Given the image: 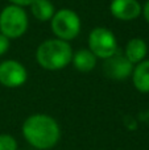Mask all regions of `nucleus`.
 <instances>
[{"instance_id":"obj_4","label":"nucleus","mask_w":149,"mask_h":150,"mask_svg":"<svg viewBox=\"0 0 149 150\" xmlns=\"http://www.w3.org/2000/svg\"><path fill=\"white\" fill-rule=\"evenodd\" d=\"M28 16L21 7L7 5L0 12V33L8 38H18L28 29Z\"/></svg>"},{"instance_id":"obj_3","label":"nucleus","mask_w":149,"mask_h":150,"mask_svg":"<svg viewBox=\"0 0 149 150\" xmlns=\"http://www.w3.org/2000/svg\"><path fill=\"white\" fill-rule=\"evenodd\" d=\"M50 26L55 38L69 42L81 33L82 24L79 16L73 9L62 8L55 11L54 16L50 20Z\"/></svg>"},{"instance_id":"obj_1","label":"nucleus","mask_w":149,"mask_h":150,"mask_svg":"<svg viewBox=\"0 0 149 150\" xmlns=\"http://www.w3.org/2000/svg\"><path fill=\"white\" fill-rule=\"evenodd\" d=\"M23 134L37 149H50L60 140V127L48 115H33L23 125Z\"/></svg>"},{"instance_id":"obj_11","label":"nucleus","mask_w":149,"mask_h":150,"mask_svg":"<svg viewBox=\"0 0 149 150\" xmlns=\"http://www.w3.org/2000/svg\"><path fill=\"white\" fill-rule=\"evenodd\" d=\"M132 80L140 92H149V59L137 63L132 71Z\"/></svg>"},{"instance_id":"obj_5","label":"nucleus","mask_w":149,"mask_h":150,"mask_svg":"<svg viewBox=\"0 0 149 150\" xmlns=\"http://www.w3.org/2000/svg\"><path fill=\"white\" fill-rule=\"evenodd\" d=\"M89 50L96 58L107 59L118 53V41L115 34L103 26L94 28L89 34Z\"/></svg>"},{"instance_id":"obj_8","label":"nucleus","mask_w":149,"mask_h":150,"mask_svg":"<svg viewBox=\"0 0 149 150\" xmlns=\"http://www.w3.org/2000/svg\"><path fill=\"white\" fill-rule=\"evenodd\" d=\"M111 15L120 21L136 20L143 12V7L137 0H112L110 4Z\"/></svg>"},{"instance_id":"obj_16","label":"nucleus","mask_w":149,"mask_h":150,"mask_svg":"<svg viewBox=\"0 0 149 150\" xmlns=\"http://www.w3.org/2000/svg\"><path fill=\"white\" fill-rule=\"evenodd\" d=\"M143 15H144L145 20H147V23L149 24V0L147 3H145L144 8H143Z\"/></svg>"},{"instance_id":"obj_15","label":"nucleus","mask_w":149,"mask_h":150,"mask_svg":"<svg viewBox=\"0 0 149 150\" xmlns=\"http://www.w3.org/2000/svg\"><path fill=\"white\" fill-rule=\"evenodd\" d=\"M8 1H9L12 5L24 8V7H29V5H31L32 3L34 1V0H8Z\"/></svg>"},{"instance_id":"obj_13","label":"nucleus","mask_w":149,"mask_h":150,"mask_svg":"<svg viewBox=\"0 0 149 150\" xmlns=\"http://www.w3.org/2000/svg\"><path fill=\"white\" fill-rule=\"evenodd\" d=\"M17 144L15 138L8 134H0V150H16Z\"/></svg>"},{"instance_id":"obj_12","label":"nucleus","mask_w":149,"mask_h":150,"mask_svg":"<svg viewBox=\"0 0 149 150\" xmlns=\"http://www.w3.org/2000/svg\"><path fill=\"white\" fill-rule=\"evenodd\" d=\"M29 7L32 15L38 21H50L55 13V8L50 0H34Z\"/></svg>"},{"instance_id":"obj_7","label":"nucleus","mask_w":149,"mask_h":150,"mask_svg":"<svg viewBox=\"0 0 149 150\" xmlns=\"http://www.w3.org/2000/svg\"><path fill=\"white\" fill-rule=\"evenodd\" d=\"M28 74L20 62L15 59H7L0 63V83L5 87L15 88L25 83Z\"/></svg>"},{"instance_id":"obj_6","label":"nucleus","mask_w":149,"mask_h":150,"mask_svg":"<svg viewBox=\"0 0 149 150\" xmlns=\"http://www.w3.org/2000/svg\"><path fill=\"white\" fill-rule=\"evenodd\" d=\"M135 66L127 59V57L120 53H115L103 62V73L106 76L114 80H124L132 75Z\"/></svg>"},{"instance_id":"obj_10","label":"nucleus","mask_w":149,"mask_h":150,"mask_svg":"<svg viewBox=\"0 0 149 150\" xmlns=\"http://www.w3.org/2000/svg\"><path fill=\"white\" fill-rule=\"evenodd\" d=\"M71 63L79 73H90L96 65V57L89 49H79L75 54H73Z\"/></svg>"},{"instance_id":"obj_2","label":"nucleus","mask_w":149,"mask_h":150,"mask_svg":"<svg viewBox=\"0 0 149 150\" xmlns=\"http://www.w3.org/2000/svg\"><path fill=\"white\" fill-rule=\"evenodd\" d=\"M73 49L70 44L58 38L44 41L36 52V59L45 70H61L66 67L73 59Z\"/></svg>"},{"instance_id":"obj_14","label":"nucleus","mask_w":149,"mask_h":150,"mask_svg":"<svg viewBox=\"0 0 149 150\" xmlns=\"http://www.w3.org/2000/svg\"><path fill=\"white\" fill-rule=\"evenodd\" d=\"M9 46H11V40L8 37H5L3 33H0V57L8 52Z\"/></svg>"},{"instance_id":"obj_9","label":"nucleus","mask_w":149,"mask_h":150,"mask_svg":"<svg viewBox=\"0 0 149 150\" xmlns=\"http://www.w3.org/2000/svg\"><path fill=\"white\" fill-rule=\"evenodd\" d=\"M148 53V45L143 38H132L128 41L126 46V52L124 55L127 57V59L132 63V65H137V63L143 62Z\"/></svg>"}]
</instances>
